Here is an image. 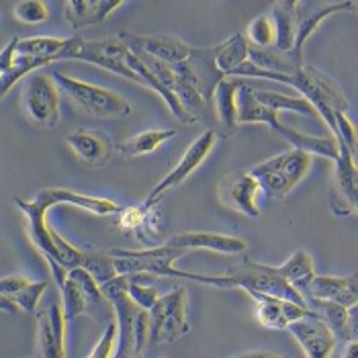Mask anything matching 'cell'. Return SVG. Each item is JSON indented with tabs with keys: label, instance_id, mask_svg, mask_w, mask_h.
I'll return each instance as SVG.
<instances>
[{
	"label": "cell",
	"instance_id": "38",
	"mask_svg": "<svg viewBox=\"0 0 358 358\" xmlns=\"http://www.w3.org/2000/svg\"><path fill=\"white\" fill-rule=\"evenodd\" d=\"M59 291H62L64 313H66L68 322H72V320L80 317L84 313H88V301H86L83 287L72 276H68V280L64 282V287H59Z\"/></svg>",
	"mask_w": 358,
	"mask_h": 358
},
{
	"label": "cell",
	"instance_id": "9",
	"mask_svg": "<svg viewBox=\"0 0 358 358\" xmlns=\"http://www.w3.org/2000/svg\"><path fill=\"white\" fill-rule=\"evenodd\" d=\"M152 338L150 344L176 342L191 331L187 320V289L176 287L160 297V301L150 311Z\"/></svg>",
	"mask_w": 358,
	"mask_h": 358
},
{
	"label": "cell",
	"instance_id": "6",
	"mask_svg": "<svg viewBox=\"0 0 358 358\" xmlns=\"http://www.w3.org/2000/svg\"><path fill=\"white\" fill-rule=\"evenodd\" d=\"M110 256L115 258V266L119 276L148 275L154 278L162 276H176L174 262L189 252L180 248H172L168 244L152 246L143 250H109Z\"/></svg>",
	"mask_w": 358,
	"mask_h": 358
},
{
	"label": "cell",
	"instance_id": "7",
	"mask_svg": "<svg viewBox=\"0 0 358 358\" xmlns=\"http://www.w3.org/2000/svg\"><path fill=\"white\" fill-rule=\"evenodd\" d=\"M59 86L54 76L33 74L23 86L21 103L29 121L41 129H54L59 121Z\"/></svg>",
	"mask_w": 358,
	"mask_h": 358
},
{
	"label": "cell",
	"instance_id": "5",
	"mask_svg": "<svg viewBox=\"0 0 358 358\" xmlns=\"http://www.w3.org/2000/svg\"><path fill=\"white\" fill-rule=\"evenodd\" d=\"M55 84L59 90L86 115L99 117V119H123L131 115V105L117 92L103 86L84 83L78 78H72L64 72H54Z\"/></svg>",
	"mask_w": 358,
	"mask_h": 358
},
{
	"label": "cell",
	"instance_id": "30",
	"mask_svg": "<svg viewBox=\"0 0 358 358\" xmlns=\"http://www.w3.org/2000/svg\"><path fill=\"white\" fill-rule=\"evenodd\" d=\"M117 223L123 231H131L139 242L145 240L148 244V236L145 231L152 229L154 234L158 231V217L154 213V207H148L145 203L143 205H136V207H123L121 213L117 215Z\"/></svg>",
	"mask_w": 358,
	"mask_h": 358
},
{
	"label": "cell",
	"instance_id": "24",
	"mask_svg": "<svg viewBox=\"0 0 358 358\" xmlns=\"http://www.w3.org/2000/svg\"><path fill=\"white\" fill-rule=\"evenodd\" d=\"M123 4L121 0H68L64 4V19L74 31H83L105 23Z\"/></svg>",
	"mask_w": 358,
	"mask_h": 358
},
{
	"label": "cell",
	"instance_id": "37",
	"mask_svg": "<svg viewBox=\"0 0 358 358\" xmlns=\"http://www.w3.org/2000/svg\"><path fill=\"white\" fill-rule=\"evenodd\" d=\"M45 291H48V280H35V282L29 285L25 291H21L19 295H15L10 299L0 297V303L4 307V311H13L17 307V309L25 311V313H31V311L37 309V303H39V299L43 297Z\"/></svg>",
	"mask_w": 358,
	"mask_h": 358
},
{
	"label": "cell",
	"instance_id": "39",
	"mask_svg": "<svg viewBox=\"0 0 358 358\" xmlns=\"http://www.w3.org/2000/svg\"><path fill=\"white\" fill-rule=\"evenodd\" d=\"M13 15L17 21L25 25H37V23L48 21L50 8L41 0H21L13 6Z\"/></svg>",
	"mask_w": 358,
	"mask_h": 358
},
{
	"label": "cell",
	"instance_id": "20",
	"mask_svg": "<svg viewBox=\"0 0 358 358\" xmlns=\"http://www.w3.org/2000/svg\"><path fill=\"white\" fill-rule=\"evenodd\" d=\"M172 248H180L191 252V250H211L217 254H227V256H238L244 254L248 244L242 238L236 236H225V234H215V231H185L172 236L168 242Z\"/></svg>",
	"mask_w": 358,
	"mask_h": 358
},
{
	"label": "cell",
	"instance_id": "16",
	"mask_svg": "<svg viewBox=\"0 0 358 358\" xmlns=\"http://www.w3.org/2000/svg\"><path fill=\"white\" fill-rule=\"evenodd\" d=\"M248 295L256 301V320L260 322V326L271 330H289L291 324L303 317L317 315L313 309L289 299H280L264 293H248Z\"/></svg>",
	"mask_w": 358,
	"mask_h": 358
},
{
	"label": "cell",
	"instance_id": "1",
	"mask_svg": "<svg viewBox=\"0 0 358 358\" xmlns=\"http://www.w3.org/2000/svg\"><path fill=\"white\" fill-rule=\"evenodd\" d=\"M176 276L189 278V280L201 282V285L217 287V289H244L246 293H264V295L289 299V301H295L303 307H309L303 293L276 275L273 266L260 264L254 260H244L242 264L229 268L225 275H199V273H187V271L176 268Z\"/></svg>",
	"mask_w": 358,
	"mask_h": 358
},
{
	"label": "cell",
	"instance_id": "18",
	"mask_svg": "<svg viewBox=\"0 0 358 358\" xmlns=\"http://www.w3.org/2000/svg\"><path fill=\"white\" fill-rule=\"evenodd\" d=\"M289 334L297 340L305 358H330L338 344L336 334L320 315L303 317L291 324Z\"/></svg>",
	"mask_w": 358,
	"mask_h": 358
},
{
	"label": "cell",
	"instance_id": "3",
	"mask_svg": "<svg viewBox=\"0 0 358 358\" xmlns=\"http://www.w3.org/2000/svg\"><path fill=\"white\" fill-rule=\"evenodd\" d=\"M303 99H307L313 109L317 110V115L322 117V121L328 125L331 131V138L336 139L338 136V125H336V115L348 110V101L344 96V92L336 86V83L328 78L324 72H320L317 68L303 64L301 68H297L291 74V84Z\"/></svg>",
	"mask_w": 358,
	"mask_h": 358
},
{
	"label": "cell",
	"instance_id": "42",
	"mask_svg": "<svg viewBox=\"0 0 358 358\" xmlns=\"http://www.w3.org/2000/svg\"><path fill=\"white\" fill-rule=\"evenodd\" d=\"M152 338V324H150V311H139L138 320H136V358L143 355L148 342Z\"/></svg>",
	"mask_w": 358,
	"mask_h": 358
},
{
	"label": "cell",
	"instance_id": "25",
	"mask_svg": "<svg viewBox=\"0 0 358 358\" xmlns=\"http://www.w3.org/2000/svg\"><path fill=\"white\" fill-rule=\"evenodd\" d=\"M66 143L70 150L90 166H105L110 160L113 143L107 136L86 131V129H74L66 136Z\"/></svg>",
	"mask_w": 358,
	"mask_h": 358
},
{
	"label": "cell",
	"instance_id": "15",
	"mask_svg": "<svg viewBox=\"0 0 358 358\" xmlns=\"http://www.w3.org/2000/svg\"><path fill=\"white\" fill-rule=\"evenodd\" d=\"M357 8V2H342V0H297L295 15H297V41H295V52L293 57L305 64L303 48L309 41V37L320 27L324 19L330 15H336L340 10H350Z\"/></svg>",
	"mask_w": 358,
	"mask_h": 358
},
{
	"label": "cell",
	"instance_id": "41",
	"mask_svg": "<svg viewBox=\"0 0 358 358\" xmlns=\"http://www.w3.org/2000/svg\"><path fill=\"white\" fill-rule=\"evenodd\" d=\"M117 342H119V324H117V320H113L110 324L105 326L101 340L96 342V346L86 358H113L117 352Z\"/></svg>",
	"mask_w": 358,
	"mask_h": 358
},
{
	"label": "cell",
	"instance_id": "2",
	"mask_svg": "<svg viewBox=\"0 0 358 358\" xmlns=\"http://www.w3.org/2000/svg\"><path fill=\"white\" fill-rule=\"evenodd\" d=\"M238 123L240 125H254V123H264L268 125L276 136L285 139L289 145L295 150H303L311 156H322L328 160H338L340 158V145L334 138H315V136H305L295 129L285 127L278 121V113L264 105H260L254 96V86L246 84L240 94H238Z\"/></svg>",
	"mask_w": 358,
	"mask_h": 358
},
{
	"label": "cell",
	"instance_id": "34",
	"mask_svg": "<svg viewBox=\"0 0 358 358\" xmlns=\"http://www.w3.org/2000/svg\"><path fill=\"white\" fill-rule=\"evenodd\" d=\"M83 268L86 273H90V276L99 285H105L119 276L117 266H115V258L110 256V252H101V250H84Z\"/></svg>",
	"mask_w": 358,
	"mask_h": 358
},
{
	"label": "cell",
	"instance_id": "31",
	"mask_svg": "<svg viewBox=\"0 0 358 358\" xmlns=\"http://www.w3.org/2000/svg\"><path fill=\"white\" fill-rule=\"evenodd\" d=\"M254 96H256V101L260 105L276 110V113L293 110V113H299V115H305V117H320L317 110L313 109V105L303 96H289V94H282V92L262 90V88H254Z\"/></svg>",
	"mask_w": 358,
	"mask_h": 358
},
{
	"label": "cell",
	"instance_id": "28",
	"mask_svg": "<svg viewBox=\"0 0 358 358\" xmlns=\"http://www.w3.org/2000/svg\"><path fill=\"white\" fill-rule=\"evenodd\" d=\"M276 275L280 278H285L289 285H293L297 291L305 293V289L311 285V280L315 278V266H313V260L309 256V252L303 248H299L297 252H293L282 264L273 266Z\"/></svg>",
	"mask_w": 358,
	"mask_h": 358
},
{
	"label": "cell",
	"instance_id": "29",
	"mask_svg": "<svg viewBox=\"0 0 358 358\" xmlns=\"http://www.w3.org/2000/svg\"><path fill=\"white\" fill-rule=\"evenodd\" d=\"M176 138V129H152V131H141L131 138L123 139L117 150L125 158H138L156 152L160 145H164L168 139Z\"/></svg>",
	"mask_w": 358,
	"mask_h": 358
},
{
	"label": "cell",
	"instance_id": "36",
	"mask_svg": "<svg viewBox=\"0 0 358 358\" xmlns=\"http://www.w3.org/2000/svg\"><path fill=\"white\" fill-rule=\"evenodd\" d=\"M129 276V275H127ZM154 276H148V275H131L129 276V287H127V291H129V297H131V301L138 305L139 309H143V311H152L154 309V305L160 301V293H158V289L156 287H152L148 280H152Z\"/></svg>",
	"mask_w": 358,
	"mask_h": 358
},
{
	"label": "cell",
	"instance_id": "33",
	"mask_svg": "<svg viewBox=\"0 0 358 358\" xmlns=\"http://www.w3.org/2000/svg\"><path fill=\"white\" fill-rule=\"evenodd\" d=\"M307 305L330 326L338 340L348 342V307L324 299H307Z\"/></svg>",
	"mask_w": 358,
	"mask_h": 358
},
{
	"label": "cell",
	"instance_id": "23",
	"mask_svg": "<svg viewBox=\"0 0 358 358\" xmlns=\"http://www.w3.org/2000/svg\"><path fill=\"white\" fill-rule=\"evenodd\" d=\"M15 203H17V207L23 211V215L27 220V234L31 242H33V246L41 252L43 258L59 262L54 238H52V227L48 225V209L41 203H37L35 199H31V201L17 199Z\"/></svg>",
	"mask_w": 358,
	"mask_h": 358
},
{
	"label": "cell",
	"instance_id": "40",
	"mask_svg": "<svg viewBox=\"0 0 358 358\" xmlns=\"http://www.w3.org/2000/svg\"><path fill=\"white\" fill-rule=\"evenodd\" d=\"M52 238H54L55 250H57V256H59V264L68 271H74V268H80L84 264V250L72 246L62 234H57L54 227H52Z\"/></svg>",
	"mask_w": 358,
	"mask_h": 358
},
{
	"label": "cell",
	"instance_id": "13",
	"mask_svg": "<svg viewBox=\"0 0 358 358\" xmlns=\"http://www.w3.org/2000/svg\"><path fill=\"white\" fill-rule=\"evenodd\" d=\"M129 48L117 37H107V39H96V41H88L84 39L83 48L78 50L76 54V59L80 62H86V64H94L107 72H113L121 78H127V80H134V83H139V76L129 68Z\"/></svg>",
	"mask_w": 358,
	"mask_h": 358
},
{
	"label": "cell",
	"instance_id": "26",
	"mask_svg": "<svg viewBox=\"0 0 358 358\" xmlns=\"http://www.w3.org/2000/svg\"><path fill=\"white\" fill-rule=\"evenodd\" d=\"M242 78H225L221 80L215 92V117L223 129V138H229L238 131V94L246 86Z\"/></svg>",
	"mask_w": 358,
	"mask_h": 358
},
{
	"label": "cell",
	"instance_id": "47",
	"mask_svg": "<svg viewBox=\"0 0 358 358\" xmlns=\"http://www.w3.org/2000/svg\"><path fill=\"white\" fill-rule=\"evenodd\" d=\"M357 10H358V2H357Z\"/></svg>",
	"mask_w": 358,
	"mask_h": 358
},
{
	"label": "cell",
	"instance_id": "35",
	"mask_svg": "<svg viewBox=\"0 0 358 358\" xmlns=\"http://www.w3.org/2000/svg\"><path fill=\"white\" fill-rule=\"evenodd\" d=\"M246 39L252 48H258V50L276 48V27L273 17L260 15V17L252 19L246 27Z\"/></svg>",
	"mask_w": 358,
	"mask_h": 358
},
{
	"label": "cell",
	"instance_id": "27",
	"mask_svg": "<svg viewBox=\"0 0 358 358\" xmlns=\"http://www.w3.org/2000/svg\"><path fill=\"white\" fill-rule=\"evenodd\" d=\"M297 0H276L273 2V21L276 27V50L282 54L295 52L297 41Z\"/></svg>",
	"mask_w": 358,
	"mask_h": 358
},
{
	"label": "cell",
	"instance_id": "21",
	"mask_svg": "<svg viewBox=\"0 0 358 358\" xmlns=\"http://www.w3.org/2000/svg\"><path fill=\"white\" fill-rule=\"evenodd\" d=\"M37 203H41L48 211L55 205H74L80 207L84 211L96 213V215H119L121 213V205L113 203L109 199H101V196H90V194H80L70 189H62V187H50V189H41L39 193L33 196Z\"/></svg>",
	"mask_w": 358,
	"mask_h": 358
},
{
	"label": "cell",
	"instance_id": "22",
	"mask_svg": "<svg viewBox=\"0 0 358 358\" xmlns=\"http://www.w3.org/2000/svg\"><path fill=\"white\" fill-rule=\"evenodd\" d=\"M303 295L305 299H324L344 307H352L358 303V275H317L305 289Z\"/></svg>",
	"mask_w": 358,
	"mask_h": 358
},
{
	"label": "cell",
	"instance_id": "32",
	"mask_svg": "<svg viewBox=\"0 0 358 358\" xmlns=\"http://www.w3.org/2000/svg\"><path fill=\"white\" fill-rule=\"evenodd\" d=\"M248 59L250 43L244 33H236L227 41L221 43L220 55H217V66H220V70L225 76H229L236 68H240Z\"/></svg>",
	"mask_w": 358,
	"mask_h": 358
},
{
	"label": "cell",
	"instance_id": "43",
	"mask_svg": "<svg viewBox=\"0 0 358 358\" xmlns=\"http://www.w3.org/2000/svg\"><path fill=\"white\" fill-rule=\"evenodd\" d=\"M33 280H29L27 276L23 275H8V276H2L0 278V297H15V295H19L21 291H25L29 285H31Z\"/></svg>",
	"mask_w": 358,
	"mask_h": 358
},
{
	"label": "cell",
	"instance_id": "45",
	"mask_svg": "<svg viewBox=\"0 0 358 358\" xmlns=\"http://www.w3.org/2000/svg\"><path fill=\"white\" fill-rule=\"evenodd\" d=\"M234 358H289L285 355H278V352H271V350H248L244 355H238Z\"/></svg>",
	"mask_w": 358,
	"mask_h": 358
},
{
	"label": "cell",
	"instance_id": "14",
	"mask_svg": "<svg viewBox=\"0 0 358 358\" xmlns=\"http://www.w3.org/2000/svg\"><path fill=\"white\" fill-rule=\"evenodd\" d=\"M334 182L330 191V209L336 217L358 215V189L355 185V154L340 148V158L334 162Z\"/></svg>",
	"mask_w": 358,
	"mask_h": 358
},
{
	"label": "cell",
	"instance_id": "4",
	"mask_svg": "<svg viewBox=\"0 0 358 358\" xmlns=\"http://www.w3.org/2000/svg\"><path fill=\"white\" fill-rule=\"evenodd\" d=\"M311 166H313L311 154L291 148L278 156H273L258 166H254L250 172L258 178L262 191L271 199L282 201L307 176Z\"/></svg>",
	"mask_w": 358,
	"mask_h": 358
},
{
	"label": "cell",
	"instance_id": "46",
	"mask_svg": "<svg viewBox=\"0 0 358 358\" xmlns=\"http://www.w3.org/2000/svg\"><path fill=\"white\" fill-rule=\"evenodd\" d=\"M340 358H358V340H348L340 352Z\"/></svg>",
	"mask_w": 358,
	"mask_h": 358
},
{
	"label": "cell",
	"instance_id": "10",
	"mask_svg": "<svg viewBox=\"0 0 358 358\" xmlns=\"http://www.w3.org/2000/svg\"><path fill=\"white\" fill-rule=\"evenodd\" d=\"M127 287L129 276H117L101 285V291L113 305L119 324V342L113 358H136V320L141 309L131 301Z\"/></svg>",
	"mask_w": 358,
	"mask_h": 358
},
{
	"label": "cell",
	"instance_id": "44",
	"mask_svg": "<svg viewBox=\"0 0 358 358\" xmlns=\"http://www.w3.org/2000/svg\"><path fill=\"white\" fill-rule=\"evenodd\" d=\"M19 41L21 39H10L4 48H2V52H0V74L2 72H8L10 68H13V64H15V59L19 57Z\"/></svg>",
	"mask_w": 358,
	"mask_h": 358
},
{
	"label": "cell",
	"instance_id": "11",
	"mask_svg": "<svg viewBox=\"0 0 358 358\" xmlns=\"http://www.w3.org/2000/svg\"><path fill=\"white\" fill-rule=\"evenodd\" d=\"M221 139V134L217 129H205L199 138L194 139L193 143L187 148V152L182 154V158H180V162L174 166L168 174H166L164 178L152 189V193L150 196L145 199V205L148 207H156L158 205V201L164 196L166 191H170V189H174V187H178V185H182L191 174H193L194 170L199 168V166L203 164L207 158H209V154L213 152V148L217 145V141Z\"/></svg>",
	"mask_w": 358,
	"mask_h": 358
},
{
	"label": "cell",
	"instance_id": "12",
	"mask_svg": "<svg viewBox=\"0 0 358 358\" xmlns=\"http://www.w3.org/2000/svg\"><path fill=\"white\" fill-rule=\"evenodd\" d=\"M262 191L258 178L252 172L244 170H236L229 172L225 176H221L217 182V199L223 207L234 209L246 217H260V209H258V194Z\"/></svg>",
	"mask_w": 358,
	"mask_h": 358
},
{
	"label": "cell",
	"instance_id": "8",
	"mask_svg": "<svg viewBox=\"0 0 358 358\" xmlns=\"http://www.w3.org/2000/svg\"><path fill=\"white\" fill-rule=\"evenodd\" d=\"M220 50L221 43L213 45V48H193V54L189 55V59L174 66L178 80L193 86L207 103L215 101L217 86L221 84V80L227 78L217 66Z\"/></svg>",
	"mask_w": 358,
	"mask_h": 358
},
{
	"label": "cell",
	"instance_id": "17",
	"mask_svg": "<svg viewBox=\"0 0 358 358\" xmlns=\"http://www.w3.org/2000/svg\"><path fill=\"white\" fill-rule=\"evenodd\" d=\"M119 39L131 50V52H141V54L158 57L170 66L182 64L193 54V48L180 41L178 37L172 35H134V33H119Z\"/></svg>",
	"mask_w": 358,
	"mask_h": 358
},
{
	"label": "cell",
	"instance_id": "19",
	"mask_svg": "<svg viewBox=\"0 0 358 358\" xmlns=\"http://www.w3.org/2000/svg\"><path fill=\"white\" fill-rule=\"evenodd\" d=\"M66 313L59 303L37 311V344L41 358H66Z\"/></svg>",
	"mask_w": 358,
	"mask_h": 358
}]
</instances>
